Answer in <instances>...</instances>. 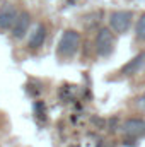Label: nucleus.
<instances>
[{
	"instance_id": "1",
	"label": "nucleus",
	"mask_w": 145,
	"mask_h": 147,
	"mask_svg": "<svg viewBox=\"0 0 145 147\" xmlns=\"http://www.w3.org/2000/svg\"><path fill=\"white\" fill-rule=\"evenodd\" d=\"M80 48V34L73 29H67L58 43V57L62 58H72L73 55L79 51Z\"/></svg>"
},
{
	"instance_id": "2",
	"label": "nucleus",
	"mask_w": 145,
	"mask_h": 147,
	"mask_svg": "<svg viewBox=\"0 0 145 147\" xmlns=\"http://www.w3.org/2000/svg\"><path fill=\"white\" fill-rule=\"evenodd\" d=\"M133 21V14L130 10H114L109 16V28L116 34H125Z\"/></svg>"
},
{
	"instance_id": "3",
	"label": "nucleus",
	"mask_w": 145,
	"mask_h": 147,
	"mask_svg": "<svg viewBox=\"0 0 145 147\" xmlns=\"http://www.w3.org/2000/svg\"><path fill=\"white\" fill-rule=\"evenodd\" d=\"M96 53L99 57H109L114 50V34L111 33V28H101L96 36Z\"/></svg>"
},
{
	"instance_id": "4",
	"label": "nucleus",
	"mask_w": 145,
	"mask_h": 147,
	"mask_svg": "<svg viewBox=\"0 0 145 147\" xmlns=\"http://www.w3.org/2000/svg\"><path fill=\"white\" fill-rule=\"evenodd\" d=\"M121 130L126 137L132 139H138V137H145V120L142 118H128L123 121Z\"/></svg>"
},
{
	"instance_id": "5",
	"label": "nucleus",
	"mask_w": 145,
	"mask_h": 147,
	"mask_svg": "<svg viewBox=\"0 0 145 147\" xmlns=\"http://www.w3.org/2000/svg\"><path fill=\"white\" fill-rule=\"evenodd\" d=\"M29 26H31V16H29V12H19L17 21H15V24H14V28L10 31L12 38L14 39H22L28 34Z\"/></svg>"
},
{
	"instance_id": "6",
	"label": "nucleus",
	"mask_w": 145,
	"mask_h": 147,
	"mask_svg": "<svg viewBox=\"0 0 145 147\" xmlns=\"http://www.w3.org/2000/svg\"><path fill=\"white\" fill-rule=\"evenodd\" d=\"M19 12L14 7H2L0 9V31H12Z\"/></svg>"
},
{
	"instance_id": "7",
	"label": "nucleus",
	"mask_w": 145,
	"mask_h": 147,
	"mask_svg": "<svg viewBox=\"0 0 145 147\" xmlns=\"http://www.w3.org/2000/svg\"><path fill=\"white\" fill-rule=\"evenodd\" d=\"M144 67H145V51H142V53H138L137 57H133L128 63H125L121 67V74L126 75V77H132V75L138 74Z\"/></svg>"
},
{
	"instance_id": "8",
	"label": "nucleus",
	"mask_w": 145,
	"mask_h": 147,
	"mask_svg": "<svg viewBox=\"0 0 145 147\" xmlns=\"http://www.w3.org/2000/svg\"><path fill=\"white\" fill-rule=\"evenodd\" d=\"M44 39H46V28H44V24H36V28H34L33 33H31V38H29L28 46H29L31 50H38V48L43 46Z\"/></svg>"
},
{
	"instance_id": "9",
	"label": "nucleus",
	"mask_w": 145,
	"mask_h": 147,
	"mask_svg": "<svg viewBox=\"0 0 145 147\" xmlns=\"http://www.w3.org/2000/svg\"><path fill=\"white\" fill-rule=\"evenodd\" d=\"M135 34L140 41H145V14L140 16L138 22H137V28H135Z\"/></svg>"
},
{
	"instance_id": "10",
	"label": "nucleus",
	"mask_w": 145,
	"mask_h": 147,
	"mask_svg": "<svg viewBox=\"0 0 145 147\" xmlns=\"http://www.w3.org/2000/svg\"><path fill=\"white\" fill-rule=\"evenodd\" d=\"M135 105H137V108H138L140 111H145V92L142 94V96L137 98V103H135Z\"/></svg>"
}]
</instances>
